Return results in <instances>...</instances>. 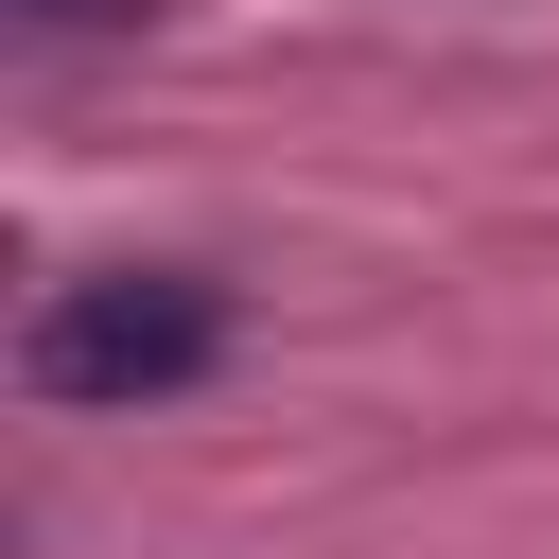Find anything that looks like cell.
<instances>
[{"mask_svg":"<svg viewBox=\"0 0 559 559\" xmlns=\"http://www.w3.org/2000/svg\"><path fill=\"white\" fill-rule=\"evenodd\" d=\"M227 367V280L192 262H105V280H52L35 332H17V384L35 402H87V419H140L175 384Z\"/></svg>","mask_w":559,"mask_h":559,"instance_id":"obj_1","label":"cell"},{"mask_svg":"<svg viewBox=\"0 0 559 559\" xmlns=\"http://www.w3.org/2000/svg\"><path fill=\"white\" fill-rule=\"evenodd\" d=\"M17 17H35V35H122L140 0H17Z\"/></svg>","mask_w":559,"mask_h":559,"instance_id":"obj_2","label":"cell"}]
</instances>
